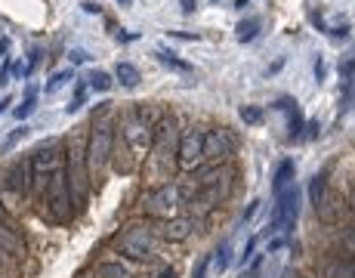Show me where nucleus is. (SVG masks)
<instances>
[{
	"instance_id": "23",
	"label": "nucleus",
	"mask_w": 355,
	"mask_h": 278,
	"mask_svg": "<svg viewBox=\"0 0 355 278\" xmlns=\"http://www.w3.org/2000/svg\"><path fill=\"white\" fill-rule=\"evenodd\" d=\"M337 254H346L355 260V223H349V226H343L337 232Z\"/></svg>"
},
{
	"instance_id": "19",
	"label": "nucleus",
	"mask_w": 355,
	"mask_h": 278,
	"mask_svg": "<svg viewBox=\"0 0 355 278\" xmlns=\"http://www.w3.org/2000/svg\"><path fill=\"white\" fill-rule=\"evenodd\" d=\"M229 263H232V241H220L216 250H210V269L216 275H223L229 269Z\"/></svg>"
},
{
	"instance_id": "40",
	"label": "nucleus",
	"mask_w": 355,
	"mask_h": 278,
	"mask_svg": "<svg viewBox=\"0 0 355 278\" xmlns=\"http://www.w3.org/2000/svg\"><path fill=\"white\" fill-rule=\"evenodd\" d=\"M284 244H288L284 238H272V241H269V247H266V254H275V250H282Z\"/></svg>"
},
{
	"instance_id": "47",
	"label": "nucleus",
	"mask_w": 355,
	"mask_h": 278,
	"mask_svg": "<svg viewBox=\"0 0 355 278\" xmlns=\"http://www.w3.org/2000/svg\"><path fill=\"white\" fill-rule=\"evenodd\" d=\"M158 278H176V269L173 266H164L161 272H158Z\"/></svg>"
},
{
	"instance_id": "2",
	"label": "nucleus",
	"mask_w": 355,
	"mask_h": 278,
	"mask_svg": "<svg viewBox=\"0 0 355 278\" xmlns=\"http://www.w3.org/2000/svg\"><path fill=\"white\" fill-rule=\"evenodd\" d=\"M180 121L176 114H161V121L155 124V133H152V146H148V155H146V171L152 180L161 182H170L173 173L180 171L176 167V148H180Z\"/></svg>"
},
{
	"instance_id": "44",
	"label": "nucleus",
	"mask_w": 355,
	"mask_h": 278,
	"mask_svg": "<svg viewBox=\"0 0 355 278\" xmlns=\"http://www.w3.org/2000/svg\"><path fill=\"white\" fill-rule=\"evenodd\" d=\"M10 71H12V65H10V62H3V69H0V87L6 84V78H10Z\"/></svg>"
},
{
	"instance_id": "26",
	"label": "nucleus",
	"mask_w": 355,
	"mask_h": 278,
	"mask_svg": "<svg viewBox=\"0 0 355 278\" xmlns=\"http://www.w3.org/2000/svg\"><path fill=\"white\" fill-rule=\"evenodd\" d=\"M87 87L96 90V93H108L112 90V74L108 71H90L87 74Z\"/></svg>"
},
{
	"instance_id": "16",
	"label": "nucleus",
	"mask_w": 355,
	"mask_h": 278,
	"mask_svg": "<svg viewBox=\"0 0 355 278\" xmlns=\"http://www.w3.org/2000/svg\"><path fill=\"white\" fill-rule=\"evenodd\" d=\"M192 229H195V220H192V216H173V220H167V223L161 226V241L180 244V241H186L189 235H192Z\"/></svg>"
},
{
	"instance_id": "25",
	"label": "nucleus",
	"mask_w": 355,
	"mask_h": 278,
	"mask_svg": "<svg viewBox=\"0 0 355 278\" xmlns=\"http://www.w3.org/2000/svg\"><path fill=\"white\" fill-rule=\"evenodd\" d=\"M0 278H22V260L0 250Z\"/></svg>"
},
{
	"instance_id": "28",
	"label": "nucleus",
	"mask_w": 355,
	"mask_h": 278,
	"mask_svg": "<svg viewBox=\"0 0 355 278\" xmlns=\"http://www.w3.org/2000/svg\"><path fill=\"white\" fill-rule=\"evenodd\" d=\"M84 99H87V84H84V80H80V84L74 87V96H71V103L65 105V114L80 112V108H84Z\"/></svg>"
},
{
	"instance_id": "36",
	"label": "nucleus",
	"mask_w": 355,
	"mask_h": 278,
	"mask_svg": "<svg viewBox=\"0 0 355 278\" xmlns=\"http://www.w3.org/2000/svg\"><path fill=\"white\" fill-rule=\"evenodd\" d=\"M327 35L337 37V40H343V37H349V25H337V28H327Z\"/></svg>"
},
{
	"instance_id": "6",
	"label": "nucleus",
	"mask_w": 355,
	"mask_h": 278,
	"mask_svg": "<svg viewBox=\"0 0 355 278\" xmlns=\"http://www.w3.org/2000/svg\"><path fill=\"white\" fill-rule=\"evenodd\" d=\"M232 186H235V167H229L226 173L216 182H207V186H198V192L189 198V216L198 223L207 214H214L220 205H226V198L232 195Z\"/></svg>"
},
{
	"instance_id": "5",
	"label": "nucleus",
	"mask_w": 355,
	"mask_h": 278,
	"mask_svg": "<svg viewBox=\"0 0 355 278\" xmlns=\"http://www.w3.org/2000/svg\"><path fill=\"white\" fill-rule=\"evenodd\" d=\"M158 244H161V232L148 220L127 223V226L121 229V235L114 238L118 254L127 257V260H133V263H139V266H146L148 260H155Z\"/></svg>"
},
{
	"instance_id": "52",
	"label": "nucleus",
	"mask_w": 355,
	"mask_h": 278,
	"mask_svg": "<svg viewBox=\"0 0 355 278\" xmlns=\"http://www.w3.org/2000/svg\"><path fill=\"white\" fill-rule=\"evenodd\" d=\"M78 278H93V275H90V272H84V275H78Z\"/></svg>"
},
{
	"instance_id": "18",
	"label": "nucleus",
	"mask_w": 355,
	"mask_h": 278,
	"mask_svg": "<svg viewBox=\"0 0 355 278\" xmlns=\"http://www.w3.org/2000/svg\"><path fill=\"white\" fill-rule=\"evenodd\" d=\"M331 171H334V164H324L318 173H312V180H309V205L315 207L318 201H322V195L331 189Z\"/></svg>"
},
{
	"instance_id": "35",
	"label": "nucleus",
	"mask_w": 355,
	"mask_h": 278,
	"mask_svg": "<svg viewBox=\"0 0 355 278\" xmlns=\"http://www.w3.org/2000/svg\"><path fill=\"white\" fill-rule=\"evenodd\" d=\"M80 10H84V12H90V16H99V12H102V6L96 3V0H84V3H80Z\"/></svg>"
},
{
	"instance_id": "15",
	"label": "nucleus",
	"mask_w": 355,
	"mask_h": 278,
	"mask_svg": "<svg viewBox=\"0 0 355 278\" xmlns=\"http://www.w3.org/2000/svg\"><path fill=\"white\" fill-rule=\"evenodd\" d=\"M0 250L10 257H16V260H25V254H28V241H25V235L19 232L16 226H0Z\"/></svg>"
},
{
	"instance_id": "14",
	"label": "nucleus",
	"mask_w": 355,
	"mask_h": 278,
	"mask_svg": "<svg viewBox=\"0 0 355 278\" xmlns=\"http://www.w3.org/2000/svg\"><path fill=\"white\" fill-rule=\"evenodd\" d=\"M312 210H315L318 223H324V226H337L340 214H343V201H340V195L334 192V189H327V192L322 195V201H318Z\"/></svg>"
},
{
	"instance_id": "21",
	"label": "nucleus",
	"mask_w": 355,
	"mask_h": 278,
	"mask_svg": "<svg viewBox=\"0 0 355 278\" xmlns=\"http://www.w3.org/2000/svg\"><path fill=\"white\" fill-rule=\"evenodd\" d=\"M114 78H118V84H121V87L133 90V87H139L142 74H139V69H136V65H130V62H118V65H114Z\"/></svg>"
},
{
	"instance_id": "51",
	"label": "nucleus",
	"mask_w": 355,
	"mask_h": 278,
	"mask_svg": "<svg viewBox=\"0 0 355 278\" xmlns=\"http://www.w3.org/2000/svg\"><path fill=\"white\" fill-rule=\"evenodd\" d=\"M349 210L355 214V189H352V195H349Z\"/></svg>"
},
{
	"instance_id": "12",
	"label": "nucleus",
	"mask_w": 355,
	"mask_h": 278,
	"mask_svg": "<svg viewBox=\"0 0 355 278\" xmlns=\"http://www.w3.org/2000/svg\"><path fill=\"white\" fill-rule=\"evenodd\" d=\"M139 272V263L127 260V257H108V260H99L96 266H93V278H133Z\"/></svg>"
},
{
	"instance_id": "24",
	"label": "nucleus",
	"mask_w": 355,
	"mask_h": 278,
	"mask_svg": "<svg viewBox=\"0 0 355 278\" xmlns=\"http://www.w3.org/2000/svg\"><path fill=\"white\" fill-rule=\"evenodd\" d=\"M34 108H37V87L31 84L28 90H25V99L16 105V112H12V114H16V121H25V118H28V114L34 112Z\"/></svg>"
},
{
	"instance_id": "17",
	"label": "nucleus",
	"mask_w": 355,
	"mask_h": 278,
	"mask_svg": "<svg viewBox=\"0 0 355 278\" xmlns=\"http://www.w3.org/2000/svg\"><path fill=\"white\" fill-rule=\"evenodd\" d=\"M293 176H297V164H293V158H284L282 164L275 167V173H272V195L293 186Z\"/></svg>"
},
{
	"instance_id": "10",
	"label": "nucleus",
	"mask_w": 355,
	"mask_h": 278,
	"mask_svg": "<svg viewBox=\"0 0 355 278\" xmlns=\"http://www.w3.org/2000/svg\"><path fill=\"white\" fill-rule=\"evenodd\" d=\"M235 155V137L226 127H214L204 133V164H229Z\"/></svg>"
},
{
	"instance_id": "8",
	"label": "nucleus",
	"mask_w": 355,
	"mask_h": 278,
	"mask_svg": "<svg viewBox=\"0 0 355 278\" xmlns=\"http://www.w3.org/2000/svg\"><path fill=\"white\" fill-rule=\"evenodd\" d=\"M182 207V186L180 182H161L146 195V214L152 220H164V216H176Z\"/></svg>"
},
{
	"instance_id": "22",
	"label": "nucleus",
	"mask_w": 355,
	"mask_h": 278,
	"mask_svg": "<svg viewBox=\"0 0 355 278\" xmlns=\"http://www.w3.org/2000/svg\"><path fill=\"white\" fill-rule=\"evenodd\" d=\"M155 59H158L161 65H167V69L180 71V74H192V65H189L186 59H180L176 53H170V50H155Z\"/></svg>"
},
{
	"instance_id": "30",
	"label": "nucleus",
	"mask_w": 355,
	"mask_h": 278,
	"mask_svg": "<svg viewBox=\"0 0 355 278\" xmlns=\"http://www.w3.org/2000/svg\"><path fill=\"white\" fill-rule=\"evenodd\" d=\"M25 137H28V127H25V124H19L16 130H12L10 137H6V142H3V146H0V152H10V148L16 146V142H22Z\"/></svg>"
},
{
	"instance_id": "32",
	"label": "nucleus",
	"mask_w": 355,
	"mask_h": 278,
	"mask_svg": "<svg viewBox=\"0 0 355 278\" xmlns=\"http://www.w3.org/2000/svg\"><path fill=\"white\" fill-rule=\"evenodd\" d=\"M257 241H259V238H250L248 244H244V250H241V266H244V263H250V257H254V250H257Z\"/></svg>"
},
{
	"instance_id": "48",
	"label": "nucleus",
	"mask_w": 355,
	"mask_h": 278,
	"mask_svg": "<svg viewBox=\"0 0 355 278\" xmlns=\"http://www.w3.org/2000/svg\"><path fill=\"white\" fill-rule=\"evenodd\" d=\"M6 105H12V99H10V96H3V99H0V114L6 112Z\"/></svg>"
},
{
	"instance_id": "38",
	"label": "nucleus",
	"mask_w": 355,
	"mask_h": 278,
	"mask_svg": "<svg viewBox=\"0 0 355 278\" xmlns=\"http://www.w3.org/2000/svg\"><path fill=\"white\" fill-rule=\"evenodd\" d=\"M12 74H16V78H28V65H22V62H12Z\"/></svg>"
},
{
	"instance_id": "42",
	"label": "nucleus",
	"mask_w": 355,
	"mask_h": 278,
	"mask_svg": "<svg viewBox=\"0 0 355 278\" xmlns=\"http://www.w3.org/2000/svg\"><path fill=\"white\" fill-rule=\"evenodd\" d=\"M37 62H40V50H31L28 53V71L37 69Z\"/></svg>"
},
{
	"instance_id": "49",
	"label": "nucleus",
	"mask_w": 355,
	"mask_h": 278,
	"mask_svg": "<svg viewBox=\"0 0 355 278\" xmlns=\"http://www.w3.org/2000/svg\"><path fill=\"white\" fill-rule=\"evenodd\" d=\"M250 0H235V10H248Z\"/></svg>"
},
{
	"instance_id": "43",
	"label": "nucleus",
	"mask_w": 355,
	"mask_h": 278,
	"mask_svg": "<svg viewBox=\"0 0 355 278\" xmlns=\"http://www.w3.org/2000/svg\"><path fill=\"white\" fill-rule=\"evenodd\" d=\"M0 226H12V223H10V210L3 207V201H0Z\"/></svg>"
},
{
	"instance_id": "50",
	"label": "nucleus",
	"mask_w": 355,
	"mask_h": 278,
	"mask_svg": "<svg viewBox=\"0 0 355 278\" xmlns=\"http://www.w3.org/2000/svg\"><path fill=\"white\" fill-rule=\"evenodd\" d=\"M6 46H10V40H6V37H0V59H3V53H6Z\"/></svg>"
},
{
	"instance_id": "13",
	"label": "nucleus",
	"mask_w": 355,
	"mask_h": 278,
	"mask_svg": "<svg viewBox=\"0 0 355 278\" xmlns=\"http://www.w3.org/2000/svg\"><path fill=\"white\" fill-rule=\"evenodd\" d=\"M272 108H278V112L288 114V139L291 142H297V139L306 137V118H303V112H300L297 99H293V96H278Z\"/></svg>"
},
{
	"instance_id": "45",
	"label": "nucleus",
	"mask_w": 355,
	"mask_h": 278,
	"mask_svg": "<svg viewBox=\"0 0 355 278\" xmlns=\"http://www.w3.org/2000/svg\"><path fill=\"white\" fill-rule=\"evenodd\" d=\"M257 207H259V201H250V205H248V210H244V223H248L250 216L257 214Z\"/></svg>"
},
{
	"instance_id": "29",
	"label": "nucleus",
	"mask_w": 355,
	"mask_h": 278,
	"mask_svg": "<svg viewBox=\"0 0 355 278\" xmlns=\"http://www.w3.org/2000/svg\"><path fill=\"white\" fill-rule=\"evenodd\" d=\"M238 114H241L244 124H259L266 112H263V105H241V108H238Z\"/></svg>"
},
{
	"instance_id": "37",
	"label": "nucleus",
	"mask_w": 355,
	"mask_h": 278,
	"mask_svg": "<svg viewBox=\"0 0 355 278\" xmlns=\"http://www.w3.org/2000/svg\"><path fill=\"white\" fill-rule=\"evenodd\" d=\"M309 19H312V25H315V28H318V31H327V25H324L322 12H315V10H312V12H309Z\"/></svg>"
},
{
	"instance_id": "53",
	"label": "nucleus",
	"mask_w": 355,
	"mask_h": 278,
	"mask_svg": "<svg viewBox=\"0 0 355 278\" xmlns=\"http://www.w3.org/2000/svg\"><path fill=\"white\" fill-rule=\"evenodd\" d=\"M121 3H130V0H121Z\"/></svg>"
},
{
	"instance_id": "39",
	"label": "nucleus",
	"mask_w": 355,
	"mask_h": 278,
	"mask_svg": "<svg viewBox=\"0 0 355 278\" xmlns=\"http://www.w3.org/2000/svg\"><path fill=\"white\" fill-rule=\"evenodd\" d=\"M180 10L186 12V16H192V12L198 10V3H195V0H180Z\"/></svg>"
},
{
	"instance_id": "11",
	"label": "nucleus",
	"mask_w": 355,
	"mask_h": 278,
	"mask_svg": "<svg viewBox=\"0 0 355 278\" xmlns=\"http://www.w3.org/2000/svg\"><path fill=\"white\" fill-rule=\"evenodd\" d=\"M312 278H355V260L346 254L331 250V254H324L322 260H318Z\"/></svg>"
},
{
	"instance_id": "4",
	"label": "nucleus",
	"mask_w": 355,
	"mask_h": 278,
	"mask_svg": "<svg viewBox=\"0 0 355 278\" xmlns=\"http://www.w3.org/2000/svg\"><path fill=\"white\" fill-rule=\"evenodd\" d=\"M65 176H68V192H71L74 214H80L93 192L90 167H87V130H78L65 142Z\"/></svg>"
},
{
	"instance_id": "54",
	"label": "nucleus",
	"mask_w": 355,
	"mask_h": 278,
	"mask_svg": "<svg viewBox=\"0 0 355 278\" xmlns=\"http://www.w3.org/2000/svg\"><path fill=\"white\" fill-rule=\"evenodd\" d=\"M214 3H220V0H214Z\"/></svg>"
},
{
	"instance_id": "31",
	"label": "nucleus",
	"mask_w": 355,
	"mask_h": 278,
	"mask_svg": "<svg viewBox=\"0 0 355 278\" xmlns=\"http://www.w3.org/2000/svg\"><path fill=\"white\" fill-rule=\"evenodd\" d=\"M207 272H210V254H201V260L192 269V278H207Z\"/></svg>"
},
{
	"instance_id": "41",
	"label": "nucleus",
	"mask_w": 355,
	"mask_h": 278,
	"mask_svg": "<svg viewBox=\"0 0 355 278\" xmlns=\"http://www.w3.org/2000/svg\"><path fill=\"white\" fill-rule=\"evenodd\" d=\"M68 59H71V62H87L90 56H87L84 50H71V53H68Z\"/></svg>"
},
{
	"instance_id": "34",
	"label": "nucleus",
	"mask_w": 355,
	"mask_h": 278,
	"mask_svg": "<svg viewBox=\"0 0 355 278\" xmlns=\"http://www.w3.org/2000/svg\"><path fill=\"white\" fill-rule=\"evenodd\" d=\"M259 272H263V257H257V260L250 263V269H248V275L244 278H259Z\"/></svg>"
},
{
	"instance_id": "1",
	"label": "nucleus",
	"mask_w": 355,
	"mask_h": 278,
	"mask_svg": "<svg viewBox=\"0 0 355 278\" xmlns=\"http://www.w3.org/2000/svg\"><path fill=\"white\" fill-rule=\"evenodd\" d=\"M161 121L148 114V108L130 105L121 112V118H114V142H112V171L118 173H136L139 164L146 161L148 146H152L155 124Z\"/></svg>"
},
{
	"instance_id": "46",
	"label": "nucleus",
	"mask_w": 355,
	"mask_h": 278,
	"mask_svg": "<svg viewBox=\"0 0 355 278\" xmlns=\"http://www.w3.org/2000/svg\"><path fill=\"white\" fill-rule=\"evenodd\" d=\"M324 78V62H322V56L315 59V80H322Z\"/></svg>"
},
{
	"instance_id": "33",
	"label": "nucleus",
	"mask_w": 355,
	"mask_h": 278,
	"mask_svg": "<svg viewBox=\"0 0 355 278\" xmlns=\"http://www.w3.org/2000/svg\"><path fill=\"white\" fill-rule=\"evenodd\" d=\"M318 133H322V124L318 121H306V139H318Z\"/></svg>"
},
{
	"instance_id": "20",
	"label": "nucleus",
	"mask_w": 355,
	"mask_h": 278,
	"mask_svg": "<svg viewBox=\"0 0 355 278\" xmlns=\"http://www.w3.org/2000/svg\"><path fill=\"white\" fill-rule=\"evenodd\" d=\"M259 28H263V19H257V16L241 19V22H238V28H235L238 44H250V40H257L259 37Z\"/></svg>"
},
{
	"instance_id": "3",
	"label": "nucleus",
	"mask_w": 355,
	"mask_h": 278,
	"mask_svg": "<svg viewBox=\"0 0 355 278\" xmlns=\"http://www.w3.org/2000/svg\"><path fill=\"white\" fill-rule=\"evenodd\" d=\"M112 142H114L112 103H102L90 121V133H87V167H90V180H102V176L112 171Z\"/></svg>"
},
{
	"instance_id": "27",
	"label": "nucleus",
	"mask_w": 355,
	"mask_h": 278,
	"mask_svg": "<svg viewBox=\"0 0 355 278\" xmlns=\"http://www.w3.org/2000/svg\"><path fill=\"white\" fill-rule=\"evenodd\" d=\"M68 80H74V71H71V69L56 71V74H53V78H50V84L44 87V93H46V96H53V93H56V90H62V87L68 84Z\"/></svg>"
},
{
	"instance_id": "7",
	"label": "nucleus",
	"mask_w": 355,
	"mask_h": 278,
	"mask_svg": "<svg viewBox=\"0 0 355 278\" xmlns=\"http://www.w3.org/2000/svg\"><path fill=\"white\" fill-rule=\"evenodd\" d=\"M297 216H300V189H297V182H293V186H288L284 192L275 195L272 220H269V226H266L263 235L293 232V229H297Z\"/></svg>"
},
{
	"instance_id": "9",
	"label": "nucleus",
	"mask_w": 355,
	"mask_h": 278,
	"mask_svg": "<svg viewBox=\"0 0 355 278\" xmlns=\"http://www.w3.org/2000/svg\"><path fill=\"white\" fill-rule=\"evenodd\" d=\"M204 164V130L186 127L180 133V148H176V167L186 173H195Z\"/></svg>"
}]
</instances>
